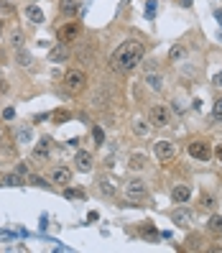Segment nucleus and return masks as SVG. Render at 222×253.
<instances>
[{"label":"nucleus","instance_id":"obj_27","mask_svg":"<svg viewBox=\"0 0 222 253\" xmlns=\"http://www.w3.org/2000/svg\"><path fill=\"white\" fill-rule=\"evenodd\" d=\"M212 118L217 123H222V97L220 100H215V108H212Z\"/></svg>","mask_w":222,"mask_h":253},{"label":"nucleus","instance_id":"obj_32","mask_svg":"<svg viewBox=\"0 0 222 253\" xmlns=\"http://www.w3.org/2000/svg\"><path fill=\"white\" fill-rule=\"evenodd\" d=\"M13 115H16V110H13V108H5V110H3V118H8V121H10Z\"/></svg>","mask_w":222,"mask_h":253},{"label":"nucleus","instance_id":"obj_29","mask_svg":"<svg viewBox=\"0 0 222 253\" xmlns=\"http://www.w3.org/2000/svg\"><path fill=\"white\" fill-rule=\"evenodd\" d=\"M10 46H16V49L23 46V34H21V31H16V34L10 36Z\"/></svg>","mask_w":222,"mask_h":253},{"label":"nucleus","instance_id":"obj_17","mask_svg":"<svg viewBox=\"0 0 222 253\" xmlns=\"http://www.w3.org/2000/svg\"><path fill=\"white\" fill-rule=\"evenodd\" d=\"M146 84L151 87V90H156V92H158L161 87H164V77H161V74H153V72H151V74L146 77Z\"/></svg>","mask_w":222,"mask_h":253},{"label":"nucleus","instance_id":"obj_23","mask_svg":"<svg viewBox=\"0 0 222 253\" xmlns=\"http://www.w3.org/2000/svg\"><path fill=\"white\" fill-rule=\"evenodd\" d=\"M5 184H8V187H18V184H23V174H21V171L8 174V176H5Z\"/></svg>","mask_w":222,"mask_h":253},{"label":"nucleus","instance_id":"obj_22","mask_svg":"<svg viewBox=\"0 0 222 253\" xmlns=\"http://www.w3.org/2000/svg\"><path fill=\"white\" fill-rule=\"evenodd\" d=\"M128 167H130L133 171H138V169H143V167H146V159H143L141 154H133V156H130V164H128Z\"/></svg>","mask_w":222,"mask_h":253},{"label":"nucleus","instance_id":"obj_31","mask_svg":"<svg viewBox=\"0 0 222 253\" xmlns=\"http://www.w3.org/2000/svg\"><path fill=\"white\" fill-rule=\"evenodd\" d=\"M212 84H215V87H222V72H215V77H212Z\"/></svg>","mask_w":222,"mask_h":253},{"label":"nucleus","instance_id":"obj_1","mask_svg":"<svg viewBox=\"0 0 222 253\" xmlns=\"http://www.w3.org/2000/svg\"><path fill=\"white\" fill-rule=\"evenodd\" d=\"M143 43L141 41H123L120 46H117L115 51H112V56H110V67H112V72H117V74H128V72H133L138 64H141V59H143Z\"/></svg>","mask_w":222,"mask_h":253},{"label":"nucleus","instance_id":"obj_16","mask_svg":"<svg viewBox=\"0 0 222 253\" xmlns=\"http://www.w3.org/2000/svg\"><path fill=\"white\" fill-rule=\"evenodd\" d=\"M16 64H18V67H31V64H34V56L28 54L26 49H18V51H16Z\"/></svg>","mask_w":222,"mask_h":253},{"label":"nucleus","instance_id":"obj_8","mask_svg":"<svg viewBox=\"0 0 222 253\" xmlns=\"http://www.w3.org/2000/svg\"><path fill=\"white\" fill-rule=\"evenodd\" d=\"M191 210H186V207H176V210L171 212V220H174V225H179V228H186L191 225Z\"/></svg>","mask_w":222,"mask_h":253},{"label":"nucleus","instance_id":"obj_13","mask_svg":"<svg viewBox=\"0 0 222 253\" xmlns=\"http://www.w3.org/2000/svg\"><path fill=\"white\" fill-rule=\"evenodd\" d=\"M49 59H51L54 64H62V62H67V59H69V49H67V43H62V46H56V49H51Z\"/></svg>","mask_w":222,"mask_h":253},{"label":"nucleus","instance_id":"obj_12","mask_svg":"<svg viewBox=\"0 0 222 253\" xmlns=\"http://www.w3.org/2000/svg\"><path fill=\"white\" fill-rule=\"evenodd\" d=\"M23 13H26V18L31 21V23H43V10H41L36 3H28Z\"/></svg>","mask_w":222,"mask_h":253},{"label":"nucleus","instance_id":"obj_5","mask_svg":"<svg viewBox=\"0 0 222 253\" xmlns=\"http://www.w3.org/2000/svg\"><path fill=\"white\" fill-rule=\"evenodd\" d=\"M153 154H156V159H158L161 164H169V161L176 159V146H174L171 141H158V143L153 146Z\"/></svg>","mask_w":222,"mask_h":253},{"label":"nucleus","instance_id":"obj_7","mask_svg":"<svg viewBox=\"0 0 222 253\" xmlns=\"http://www.w3.org/2000/svg\"><path fill=\"white\" fill-rule=\"evenodd\" d=\"M74 167H77L82 174L92 171V154H90V151H84V148H79V151L74 154Z\"/></svg>","mask_w":222,"mask_h":253},{"label":"nucleus","instance_id":"obj_9","mask_svg":"<svg viewBox=\"0 0 222 253\" xmlns=\"http://www.w3.org/2000/svg\"><path fill=\"white\" fill-rule=\"evenodd\" d=\"M59 39H62V43H69L74 39H79V23H67L59 28Z\"/></svg>","mask_w":222,"mask_h":253},{"label":"nucleus","instance_id":"obj_4","mask_svg":"<svg viewBox=\"0 0 222 253\" xmlns=\"http://www.w3.org/2000/svg\"><path fill=\"white\" fill-rule=\"evenodd\" d=\"M125 197L130 202H141V200H148V187L141 182V179H133L125 184Z\"/></svg>","mask_w":222,"mask_h":253},{"label":"nucleus","instance_id":"obj_11","mask_svg":"<svg viewBox=\"0 0 222 253\" xmlns=\"http://www.w3.org/2000/svg\"><path fill=\"white\" fill-rule=\"evenodd\" d=\"M189 197H191V189H189L186 184H176V187L171 189V200H174L176 205H184V202H189Z\"/></svg>","mask_w":222,"mask_h":253},{"label":"nucleus","instance_id":"obj_36","mask_svg":"<svg viewBox=\"0 0 222 253\" xmlns=\"http://www.w3.org/2000/svg\"><path fill=\"white\" fill-rule=\"evenodd\" d=\"M3 28H5V23H3V21H0V34H3Z\"/></svg>","mask_w":222,"mask_h":253},{"label":"nucleus","instance_id":"obj_26","mask_svg":"<svg viewBox=\"0 0 222 253\" xmlns=\"http://www.w3.org/2000/svg\"><path fill=\"white\" fill-rule=\"evenodd\" d=\"M92 138H95L97 146H102V143H105V130H102L100 126H95V128H92Z\"/></svg>","mask_w":222,"mask_h":253},{"label":"nucleus","instance_id":"obj_35","mask_svg":"<svg viewBox=\"0 0 222 253\" xmlns=\"http://www.w3.org/2000/svg\"><path fill=\"white\" fill-rule=\"evenodd\" d=\"M217 21L222 23V10H217Z\"/></svg>","mask_w":222,"mask_h":253},{"label":"nucleus","instance_id":"obj_6","mask_svg":"<svg viewBox=\"0 0 222 253\" xmlns=\"http://www.w3.org/2000/svg\"><path fill=\"white\" fill-rule=\"evenodd\" d=\"M189 156L197 159V161H210L212 148H210V143H207V141H191L189 143Z\"/></svg>","mask_w":222,"mask_h":253},{"label":"nucleus","instance_id":"obj_19","mask_svg":"<svg viewBox=\"0 0 222 253\" xmlns=\"http://www.w3.org/2000/svg\"><path fill=\"white\" fill-rule=\"evenodd\" d=\"M141 235L148 238V241H158V230L151 225V222H143V225H141Z\"/></svg>","mask_w":222,"mask_h":253},{"label":"nucleus","instance_id":"obj_21","mask_svg":"<svg viewBox=\"0 0 222 253\" xmlns=\"http://www.w3.org/2000/svg\"><path fill=\"white\" fill-rule=\"evenodd\" d=\"M148 130H151V123H146V121H133V133H136V136H148Z\"/></svg>","mask_w":222,"mask_h":253},{"label":"nucleus","instance_id":"obj_25","mask_svg":"<svg viewBox=\"0 0 222 253\" xmlns=\"http://www.w3.org/2000/svg\"><path fill=\"white\" fill-rule=\"evenodd\" d=\"M67 200H84V189H64Z\"/></svg>","mask_w":222,"mask_h":253},{"label":"nucleus","instance_id":"obj_34","mask_svg":"<svg viewBox=\"0 0 222 253\" xmlns=\"http://www.w3.org/2000/svg\"><path fill=\"white\" fill-rule=\"evenodd\" d=\"M0 8H10V3L8 0H0Z\"/></svg>","mask_w":222,"mask_h":253},{"label":"nucleus","instance_id":"obj_28","mask_svg":"<svg viewBox=\"0 0 222 253\" xmlns=\"http://www.w3.org/2000/svg\"><path fill=\"white\" fill-rule=\"evenodd\" d=\"M51 118H54V123H67L69 121V110H56Z\"/></svg>","mask_w":222,"mask_h":253},{"label":"nucleus","instance_id":"obj_30","mask_svg":"<svg viewBox=\"0 0 222 253\" xmlns=\"http://www.w3.org/2000/svg\"><path fill=\"white\" fill-rule=\"evenodd\" d=\"M202 207H204V210H215V200L210 195H204L202 197Z\"/></svg>","mask_w":222,"mask_h":253},{"label":"nucleus","instance_id":"obj_14","mask_svg":"<svg viewBox=\"0 0 222 253\" xmlns=\"http://www.w3.org/2000/svg\"><path fill=\"white\" fill-rule=\"evenodd\" d=\"M59 10H62L67 18H72V16H77L79 5H77V0H59Z\"/></svg>","mask_w":222,"mask_h":253},{"label":"nucleus","instance_id":"obj_18","mask_svg":"<svg viewBox=\"0 0 222 253\" xmlns=\"http://www.w3.org/2000/svg\"><path fill=\"white\" fill-rule=\"evenodd\" d=\"M97 187H100V192H102V195H105V197H115V184L110 182V179H100L97 182Z\"/></svg>","mask_w":222,"mask_h":253},{"label":"nucleus","instance_id":"obj_24","mask_svg":"<svg viewBox=\"0 0 222 253\" xmlns=\"http://www.w3.org/2000/svg\"><path fill=\"white\" fill-rule=\"evenodd\" d=\"M184 54H186V49L176 43V46H171V51H169V59H171V62H179V59H182Z\"/></svg>","mask_w":222,"mask_h":253},{"label":"nucleus","instance_id":"obj_10","mask_svg":"<svg viewBox=\"0 0 222 253\" xmlns=\"http://www.w3.org/2000/svg\"><path fill=\"white\" fill-rule=\"evenodd\" d=\"M51 182L59 184V187H67V184L72 182V169H67V167H56V169L51 171Z\"/></svg>","mask_w":222,"mask_h":253},{"label":"nucleus","instance_id":"obj_3","mask_svg":"<svg viewBox=\"0 0 222 253\" xmlns=\"http://www.w3.org/2000/svg\"><path fill=\"white\" fill-rule=\"evenodd\" d=\"M148 121H151L153 128H166L171 123V110L166 105H153L148 110Z\"/></svg>","mask_w":222,"mask_h":253},{"label":"nucleus","instance_id":"obj_33","mask_svg":"<svg viewBox=\"0 0 222 253\" xmlns=\"http://www.w3.org/2000/svg\"><path fill=\"white\" fill-rule=\"evenodd\" d=\"M215 156H217V159H220V161H222V143H220V146H217V148H215Z\"/></svg>","mask_w":222,"mask_h":253},{"label":"nucleus","instance_id":"obj_15","mask_svg":"<svg viewBox=\"0 0 222 253\" xmlns=\"http://www.w3.org/2000/svg\"><path fill=\"white\" fill-rule=\"evenodd\" d=\"M34 159H38V161H46L49 159V138H41L38 141V146L34 148Z\"/></svg>","mask_w":222,"mask_h":253},{"label":"nucleus","instance_id":"obj_20","mask_svg":"<svg viewBox=\"0 0 222 253\" xmlns=\"http://www.w3.org/2000/svg\"><path fill=\"white\" fill-rule=\"evenodd\" d=\"M207 228H210V233H215V235H222V215H212L210 222H207Z\"/></svg>","mask_w":222,"mask_h":253},{"label":"nucleus","instance_id":"obj_2","mask_svg":"<svg viewBox=\"0 0 222 253\" xmlns=\"http://www.w3.org/2000/svg\"><path fill=\"white\" fill-rule=\"evenodd\" d=\"M64 87L72 95H79L84 87H87V72L84 69H69L64 74Z\"/></svg>","mask_w":222,"mask_h":253}]
</instances>
